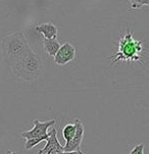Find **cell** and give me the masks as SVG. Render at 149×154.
Masks as SVG:
<instances>
[{"mask_svg": "<svg viewBox=\"0 0 149 154\" xmlns=\"http://www.w3.org/2000/svg\"><path fill=\"white\" fill-rule=\"evenodd\" d=\"M30 49L27 38L22 32L8 34L1 41V54L8 67L22 58Z\"/></svg>", "mask_w": 149, "mask_h": 154, "instance_id": "cell-1", "label": "cell"}, {"mask_svg": "<svg viewBox=\"0 0 149 154\" xmlns=\"http://www.w3.org/2000/svg\"><path fill=\"white\" fill-rule=\"evenodd\" d=\"M143 49L144 48H143L142 42L136 40L133 36L132 31L127 29L124 35L120 38L116 52L110 56V59L112 60L111 66L122 60L128 62H139L142 59L141 53Z\"/></svg>", "mask_w": 149, "mask_h": 154, "instance_id": "cell-2", "label": "cell"}, {"mask_svg": "<svg viewBox=\"0 0 149 154\" xmlns=\"http://www.w3.org/2000/svg\"><path fill=\"white\" fill-rule=\"evenodd\" d=\"M9 69L17 78L26 82H32L38 77L42 69V61L40 56L31 48Z\"/></svg>", "mask_w": 149, "mask_h": 154, "instance_id": "cell-3", "label": "cell"}, {"mask_svg": "<svg viewBox=\"0 0 149 154\" xmlns=\"http://www.w3.org/2000/svg\"><path fill=\"white\" fill-rule=\"evenodd\" d=\"M55 119H51V121L47 122H40L39 119H34L33 121V129L30 131H26L22 133V137L25 138L26 140L32 139V138H39L44 137V136L48 135V129L50 127H53L55 125Z\"/></svg>", "mask_w": 149, "mask_h": 154, "instance_id": "cell-4", "label": "cell"}, {"mask_svg": "<svg viewBox=\"0 0 149 154\" xmlns=\"http://www.w3.org/2000/svg\"><path fill=\"white\" fill-rule=\"evenodd\" d=\"M77 51L76 48L69 42H65L64 44L61 45V48L58 49V51L56 52V54L54 55V63L56 66H65L69 62L74 60Z\"/></svg>", "mask_w": 149, "mask_h": 154, "instance_id": "cell-5", "label": "cell"}, {"mask_svg": "<svg viewBox=\"0 0 149 154\" xmlns=\"http://www.w3.org/2000/svg\"><path fill=\"white\" fill-rule=\"evenodd\" d=\"M75 137L69 142H65V145L64 146V151H82L81 150V144H82L83 138H84L85 128L80 119H77L75 121Z\"/></svg>", "mask_w": 149, "mask_h": 154, "instance_id": "cell-6", "label": "cell"}, {"mask_svg": "<svg viewBox=\"0 0 149 154\" xmlns=\"http://www.w3.org/2000/svg\"><path fill=\"white\" fill-rule=\"evenodd\" d=\"M64 151V146L61 145L58 139H57V132L55 128H52V130L49 132V137L46 140V145L44 146L42 149L39 150L38 154H54L59 153Z\"/></svg>", "mask_w": 149, "mask_h": 154, "instance_id": "cell-7", "label": "cell"}, {"mask_svg": "<svg viewBox=\"0 0 149 154\" xmlns=\"http://www.w3.org/2000/svg\"><path fill=\"white\" fill-rule=\"evenodd\" d=\"M35 31L43 36L45 39H56L58 35V29L52 23H44L36 26Z\"/></svg>", "mask_w": 149, "mask_h": 154, "instance_id": "cell-8", "label": "cell"}, {"mask_svg": "<svg viewBox=\"0 0 149 154\" xmlns=\"http://www.w3.org/2000/svg\"><path fill=\"white\" fill-rule=\"evenodd\" d=\"M59 48H61V44L57 41V39L43 38V49L49 56L54 57Z\"/></svg>", "mask_w": 149, "mask_h": 154, "instance_id": "cell-9", "label": "cell"}, {"mask_svg": "<svg viewBox=\"0 0 149 154\" xmlns=\"http://www.w3.org/2000/svg\"><path fill=\"white\" fill-rule=\"evenodd\" d=\"M76 134V126L75 124H67L62 130V137L65 140V142H69L75 137Z\"/></svg>", "mask_w": 149, "mask_h": 154, "instance_id": "cell-10", "label": "cell"}, {"mask_svg": "<svg viewBox=\"0 0 149 154\" xmlns=\"http://www.w3.org/2000/svg\"><path fill=\"white\" fill-rule=\"evenodd\" d=\"M49 137V133L47 136H44V137H39V138H32V139H28L27 142L25 144V148L26 150H31L35 147L36 145H38L39 143H41L42 141H46Z\"/></svg>", "mask_w": 149, "mask_h": 154, "instance_id": "cell-11", "label": "cell"}, {"mask_svg": "<svg viewBox=\"0 0 149 154\" xmlns=\"http://www.w3.org/2000/svg\"><path fill=\"white\" fill-rule=\"evenodd\" d=\"M132 9H140L142 6H149V0H129Z\"/></svg>", "mask_w": 149, "mask_h": 154, "instance_id": "cell-12", "label": "cell"}, {"mask_svg": "<svg viewBox=\"0 0 149 154\" xmlns=\"http://www.w3.org/2000/svg\"><path fill=\"white\" fill-rule=\"evenodd\" d=\"M144 147L145 145L143 143H140V144L136 145L132 150L130 151L129 154H144Z\"/></svg>", "mask_w": 149, "mask_h": 154, "instance_id": "cell-13", "label": "cell"}, {"mask_svg": "<svg viewBox=\"0 0 149 154\" xmlns=\"http://www.w3.org/2000/svg\"><path fill=\"white\" fill-rule=\"evenodd\" d=\"M82 151H62L59 153H54V154H82Z\"/></svg>", "mask_w": 149, "mask_h": 154, "instance_id": "cell-14", "label": "cell"}, {"mask_svg": "<svg viewBox=\"0 0 149 154\" xmlns=\"http://www.w3.org/2000/svg\"><path fill=\"white\" fill-rule=\"evenodd\" d=\"M5 154H15V153H14V152H12V151H7V152L5 153Z\"/></svg>", "mask_w": 149, "mask_h": 154, "instance_id": "cell-15", "label": "cell"}, {"mask_svg": "<svg viewBox=\"0 0 149 154\" xmlns=\"http://www.w3.org/2000/svg\"><path fill=\"white\" fill-rule=\"evenodd\" d=\"M47 154H50V153H47Z\"/></svg>", "mask_w": 149, "mask_h": 154, "instance_id": "cell-16", "label": "cell"}, {"mask_svg": "<svg viewBox=\"0 0 149 154\" xmlns=\"http://www.w3.org/2000/svg\"><path fill=\"white\" fill-rule=\"evenodd\" d=\"M82 154H85V153H82Z\"/></svg>", "mask_w": 149, "mask_h": 154, "instance_id": "cell-17", "label": "cell"}]
</instances>
